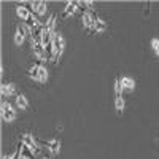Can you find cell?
<instances>
[{
    "mask_svg": "<svg viewBox=\"0 0 159 159\" xmlns=\"http://www.w3.org/2000/svg\"><path fill=\"white\" fill-rule=\"evenodd\" d=\"M46 148L49 150L51 154H59L61 153V140L59 139H52V140L46 142Z\"/></svg>",
    "mask_w": 159,
    "mask_h": 159,
    "instance_id": "obj_9",
    "label": "cell"
},
{
    "mask_svg": "<svg viewBox=\"0 0 159 159\" xmlns=\"http://www.w3.org/2000/svg\"><path fill=\"white\" fill-rule=\"evenodd\" d=\"M115 94H116V97L123 96V86H121V78H116V80H115Z\"/></svg>",
    "mask_w": 159,
    "mask_h": 159,
    "instance_id": "obj_21",
    "label": "cell"
},
{
    "mask_svg": "<svg viewBox=\"0 0 159 159\" xmlns=\"http://www.w3.org/2000/svg\"><path fill=\"white\" fill-rule=\"evenodd\" d=\"M21 143H22V145H25V147H29L35 154L40 151V145H38L37 139H35L32 134H24V135L21 137Z\"/></svg>",
    "mask_w": 159,
    "mask_h": 159,
    "instance_id": "obj_6",
    "label": "cell"
},
{
    "mask_svg": "<svg viewBox=\"0 0 159 159\" xmlns=\"http://www.w3.org/2000/svg\"><path fill=\"white\" fill-rule=\"evenodd\" d=\"M24 42H25V35H24L19 29H16V32H15V43H16L18 46H21Z\"/></svg>",
    "mask_w": 159,
    "mask_h": 159,
    "instance_id": "obj_20",
    "label": "cell"
},
{
    "mask_svg": "<svg viewBox=\"0 0 159 159\" xmlns=\"http://www.w3.org/2000/svg\"><path fill=\"white\" fill-rule=\"evenodd\" d=\"M42 159H51V157H42Z\"/></svg>",
    "mask_w": 159,
    "mask_h": 159,
    "instance_id": "obj_23",
    "label": "cell"
},
{
    "mask_svg": "<svg viewBox=\"0 0 159 159\" xmlns=\"http://www.w3.org/2000/svg\"><path fill=\"white\" fill-rule=\"evenodd\" d=\"M115 108L118 111V115H123L124 113V108H126V102H124V97L119 96L115 99Z\"/></svg>",
    "mask_w": 159,
    "mask_h": 159,
    "instance_id": "obj_15",
    "label": "cell"
},
{
    "mask_svg": "<svg viewBox=\"0 0 159 159\" xmlns=\"http://www.w3.org/2000/svg\"><path fill=\"white\" fill-rule=\"evenodd\" d=\"M64 48H65V40L64 37L61 35V32H54L52 34V51H54V57H52V64H56L61 56H62V52H64Z\"/></svg>",
    "mask_w": 159,
    "mask_h": 159,
    "instance_id": "obj_1",
    "label": "cell"
},
{
    "mask_svg": "<svg viewBox=\"0 0 159 159\" xmlns=\"http://www.w3.org/2000/svg\"><path fill=\"white\" fill-rule=\"evenodd\" d=\"M151 48H153V51L156 52V54L159 56V38H153L151 40Z\"/></svg>",
    "mask_w": 159,
    "mask_h": 159,
    "instance_id": "obj_22",
    "label": "cell"
},
{
    "mask_svg": "<svg viewBox=\"0 0 159 159\" xmlns=\"http://www.w3.org/2000/svg\"><path fill=\"white\" fill-rule=\"evenodd\" d=\"M16 107L19 110H27L29 108V102H27V97H25L24 94H19L16 96Z\"/></svg>",
    "mask_w": 159,
    "mask_h": 159,
    "instance_id": "obj_14",
    "label": "cell"
},
{
    "mask_svg": "<svg viewBox=\"0 0 159 159\" xmlns=\"http://www.w3.org/2000/svg\"><path fill=\"white\" fill-rule=\"evenodd\" d=\"M25 7H29V10L34 13L37 18L40 16H45L46 15V10H48V3L46 2H29V3H24Z\"/></svg>",
    "mask_w": 159,
    "mask_h": 159,
    "instance_id": "obj_4",
    "label": "cell"
},
{
    "mask_svg": "<svg viewBox=\"0 0 159 159\" xmlns=\"http://www.w3.org/2000/svg\"><path fill=\"white\" fill-rule=\"evenodd\" d=\"M81 21H83V25H84L86 29L92 30V29H94L96 21H97V16H96L91 10H84L83 15H81Z\"/></svg>",
    "mask_w": 159,
    "mask_h": 159,
    "instance_id": "obj_5",
    "label": "cell"
},
{
    "mask_svg": "<svg viewBox=\"0 0 159 159\" xmlns=\"http://www.w3.org/2000/svg\"><path fill=\"white\" fill-rule=\"evenodd\" d=\"M16 15H18V18H19L22 22H29L30 18H32V11L22 3V5H18V7H16Z\"/></svg>",
    "mask_w": 159,
    "mask_h": 159,
    "instance_id": "obj_7",
    "label": "cell"
},
{
    "mask_svg": "<svg viewBox=\"0 0 159 159\" xmlns=\"http://www.w3.org/2000/svg\"><path fill=\"white\" fill-rule=\"evenodd\" d=\"M15 92H16V88L13 83H3L2 84V97H10V96H15Z\"/></svg>",
    "mask_w": 159,
    "mask_h": 159,
    "instance_id": "obj_10",
    "label": "cell"
},
{
    "mask_svg": "<svg viewBox=\"0 0 159 159\" xmlns=\"http://www.w3.org/2000/svg\"><path fill=\"white\" fill-rule=\"evenodd\" d=\"M78 8H80L78 2H67V5H65V8H64V13H62V18L73 16L75 13L78 11Z\"/></svg>",
    "mask_w": 159,
    "mask_h": 159,
    "instance_id": "obj_8",
    "label": "cell"
},
{
    "mask_svg": "<svg viewBox=\"0 0 159 159\" xmlns=\"http://www.w3.org/2000/svg\"><path fill=\"white\" fill-rule=\"evenodd\" d=\"M103 30H107V22H105L103 19H100V18H97L92 32H103Z\"/></svg>",
    "mask_w": 159,
    "mask_h": 159,
    "instance_id": "obj_19",
    "label": "cell"
},
{
    "mask_svg": "<svg viewBox=\"0 0 159 159\" xmlns=\"http://www.w3.org/2000/svg\"><path fill=\"white\" fill-rule=\"evenodd\" d=\"M38 69H40V64H35V65H32V67L29 69V78L34 80V81H37V83H38V80H40V76H38Z\"/></svg>",
    "mask_w": 159,
    "mask_h": 159,
    "instance_id": "obj_18",
    "label": "cell"
},
{
    "mask_svg": "<svg viewBox=\"0 0 159 159\" xmlns=\"http://www.w3.org/2000/svg\"><path fill=\"white\" fill-rule=\"evenodd\" d=\"M30 46H32V51H34V54H35V57H37L38 61H42V62H46V61H48L46 49H45V46L42 45V42L30 38Z\"/></svg>",
    "mask_w": 159,
    "mask_h": 159,
    "instance_id": "obj_3",
    "label": "cell"
},
{
    "mask_svg": "<svg viewBox=\"0 0 159 159\" xmlns=\"http://www.w3.org/2000/svg\"><path fill=\"white\" fill-rule=\"evenodd\" d=\"M19 151H21V157L19 159H35V153L29 147L22 145V143H21V147H19Z\"/></svg>",
    "mask_w": 159,
    "mask_h": 159,
    "instance_id": "obj_11",
    "label": "cell"
},
{
    "mask_svg": "<svg viewBox=\"0 0 159 159\" xmlns=\"http://www.w3.org/2000/svg\"><path fill=\"white\" fill-rule=\"evenodd\" d=\"M121 86H123V91H132V89L135 88L134 78H130V76H123V78H121Z\"/></svg>",
    "mask_w": 159,
    "mask_h": 159,
    "instance_id": "obj_12",
    "label": "cell"
},
{
    "mask_svg": "<svg viewBox=\"0 0 159 159\" xmlns=\"http://www.w3.org/2000/svg\"><path fill=\"white\" fill-rule=\"evenodd\" d=\"M56 19H57V16H56V15H49V16H48V19L43 22L45 29H46V30H49V32H56V30H54V27H56Z\"/></svg>",
    "mask_w": 159,
    "mask_h": 159,
    "instance_id": "obj_13",
    "label": "cell"
},
{
    "mask_svg": "<svg viewBox=\"0 0 159 159\" xmlns=\"http://www.w3.org/2000/svg\"><path fill=\"white\" fill-rule=\"evenodd\" d=\"M16 118H18L16 108L13 107L10 102L3 100V102H2V119H3L5 123H13Z\"/></svg>",
    "mask_w": 159,
    "mask_h": 159,
    "instance_id": "obj_2",
    "label": "cell"
},
{
    "mask_svg": "<svg viewBox=\"0 0 159 159\" xmlns=\"http://www.w3.org/2000/svg\"><path fill=\"white\" fill-rule=\"evenodd\" d=\"M38 76H40L38 83H46V81H48V69L45 67L43 64H40V69H38Z\"/></svg>",
    "mask_w": 159,
    "mask_h": 159,
    "instance_id": "obj_17",
    "label": "cell"
},
{
    "mask_svg": "<svg viewBox=\"0 0 159 159\" xmlns=\"http://www.w3.org/2000/svg\"><path fill=\"white\" fill-rule=\"evenodd\" d=\"M18 29L25 35V38H27V37H29V38H32V34H34V32H32V27H30V25H29L27 22H19Z\"/></svg>",
    "mask_w": 159,
    "mask_h": 159,
    "instance_id": "obj_16",
    "label": "cell"
}]
</instances>
